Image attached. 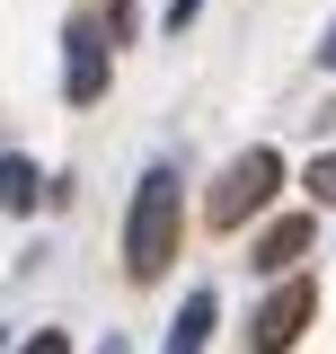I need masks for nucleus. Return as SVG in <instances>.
Segmentation results:
<instances>
[{
	"label": "nucleus",
	"instance_id": "3",
	"mask_svg": "<svg viewBox=\"0 0 336 354\" xmlns=\"http://www.w3.org/2000/svg\"><path fill=\"white\" fill-rule=\"evenodd\" d=\"M310 283H283V292H265V310H256V354H283V346H301V328H310Z\"/></svg>",
	"mask_w": 336,
	"mask_h": 354
},
{
	"label": "nucleus",
	"instance_id": "6",
	"mask_svg": "<svg viewBox=\"0 0 336 354\" xmlns=\"http://www.w3.org/2000/svg\"><path fill=\"white\" fill-rule=\"evenodd\" d=\"M212 319H221V292H186V310H177V328H168V354H204V337H212Z\"/></svg>",
	"mask_w": 336,
	"mask_h": 354
},
{
	"label": "nucleus",
	"instance_id": "7",
	"mask_svg": "<svg viewBox=\"0 0 336 354\" xmlns=\"http://www.w3.org/2000/svg\"><path fill=\"white\" fill-rule=\"evenodd\" d=\"M36 195H44V186H36V169H27V160H0V204H9V213H27Z\"/></svg>",
	"mask_w": 336,
	"mask_h": 354
},
{
	"label": "nucleus",
	"instance_id": "9",
	"mask_svg": "<svg viewBox=\"0 0 336 354\" xmlns=\"http://www.w3.org/2000/svg\"><path fill=\"white\" fill-rule=\"evenodd\" d=\"M27 354H71V337H62V328H44V337H27Z\"/></svg>",
	"mask_w": 336,
	"mask_h": 354
},
{
	"label": "nucleus",
	"instance_id": "2",
	"mask_svg": "<svg viewBox=\"0 0 336 354\" xmlns=\"http://www.w3.org/2000/svg\"><path fill=\"white\" fill-rule=\"evenodd\" d=\"M274 195H283V160H274V151H239V160H230V177L212 186V230L248 221L256 204H274Z\"/></svg>",
	"mask_w": 336,
	"mask_h": 354
},
{
	"label": "nucleus",
	"instance_id": "1",
	"mask_svg": "<svg viewBox=\"0 0 336 354\" xmlns=\"http://www.w3.org/2000/svg\"><path fill=\"white\" fill-rule=\"evenodd\" d=\"M177 257V169H142L133 186V213H124V274H168Z\"/></svg>",
	"mask_w": 336,
	"mask_h": 354
},
{
	"label": "nucleus",
	"instance_id": "8",
	"mask_svg": "<svg viewBox=\"0 0 336 354\" xmlns=\"http://www.w3.org/2000/svg\"><path fill=\"white\" fill-rule=\"evenodd\" d=\"M310 195H319V204H336V151H319V160H310Z\"/></svg>",
	"mask_w": 336,
	"mask_h": 354
},
{
	"label": "nucleus",
	"instance_id": "11",
	"mask_svg": "<svg viewBox=\"0 0 336 354\" xmlns=\"http://www.w3.org/2000/svg\"><path fill=\"white\" fill-rule=\"evenodd\" d=\"M319 62H328V71H336V27H328V44H319Z\"/></svg>",
	"mask_w": 336,
	"mask_h": 354
},
{
	"label": "nucleus",
	"instance_id": "12",
	"mask_svg": "<svg viewBox=\"0 0 336 354\" xmlns=\"http://www.w3.org/2000/svg\"><path fill=\"white\" fill-rule=\"evenodd\" d=\"M97 354H124V346H97Z\"/></svg>",
	"mask_w": 336,
	"mask_h": 354
},
{
	"label": "nucleus",
	"instance_id": "4",
	"mask_svg": "<svg viewBox=\"0 0 336 354\" xmlns=\"http://www.w3.org/2000/svg\"><path fill=\"white\" fill-rule=\"evenodd\" d=\"M62 88H71V106H88L97 88H106V27H71L62 36Z\"/></svg>",
	"mask_w": 336,
	"mask_h": 354
},
{
	"label": "nucleus",
	"instance_id": "10",
	"mask_svg": "<svg viewBox=\"0 0 336 354\" xmlns=\"http://www.w3.org/2000/svg\"><path fill=\"white\" fill-rule=\"evenodd\" d=\"M195 9H204V0H168V27H186V18H195Z\"/></svg>",
	"mask_w": 336,
	"mask_h": 354
},
{
	"label": "nucleus",
	"instance_id": "5",
	"mask_svg": "<svg viewBox=\"0 0 336 354\" xmlns=\"http://www.w3.org/2000/svg\"><path fill=\"white\" fill-rule=\"evenodd\" d=\"M301 248H310V213H283V221H265V230H256L248 257H256V274H283Z\"/></svg>",
	"mask_w": 336,
	"mask_h": 354
}]
</instances>
